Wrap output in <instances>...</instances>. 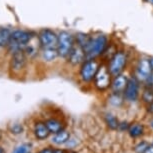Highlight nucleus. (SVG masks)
Returning <instances> with one entry per match:
<instances>
[{"instance_id": "1", "label": "nucleus", "mask_w": 153, "mask_h": 153, "mask_svg": "<svg viewBox=\"0 0 153 153\" xmlns=\"http://www.w3.org/2000/svg\"><path fill=\"white\" fill-rule=\"evenodd\" d=\"M31 38H32V35H31L30 32L25 30L16 29L11 33V39L7 47L10 52L14 53L19 49L24 48L25 45L30 41Z\"/></svg>"}, {"instance_id": "2", "label": "nucleus", "mask_w": 153, "mask_h": 153, "mask_svg": "<svg viewBox=\"0 0 153 153\" xmlns=\"http://www.w3.org/2000/svg\"><path fill=\"white\" fill-rule=\"evenodd\" d=\"M107 46V38L104 35H98L92 39H89L87 44L85 45L84 51L86 53V56L94 58L101 53L104 52Z\"/></svg>"}, {"instance_id": "3", "label": "nucleus", "mask_w": 153, "mask_h": 153, "mask_svg": "<svg viewBox=\"0 0 153 153\" xmlns=\"http://www.w3.org/2000/svg\"><path fill=\"white\" fill-rule=\"evenodd\" d=\"M111 76L112 75L109 72V69L105 67L104 65H101L93 79L95 88L99 91H105L108 88H110L112 83Z\"/></svg>"}, {"instance_id": "4", "label": "nucleus", "mask_w": 153, "mask_h": 153, "mask_svg": "<svg viewBox=\"0 0 153 153\" xmlns=\"http://www.w3.org/2000/svg\"><path fill=\"white\" fill-rule=\"evenodd\" d=\"M74 46L73 37L70 33L62 31L58 35V43H57V51L58 55L61 57H67L70 54Z\"/></svg>"}, {"instance_id": "5", "label": "nucleus", "mask_w": 153, "mask_h": 153, "mask_svg": "<svg viewBox=\"0 0 153 153\" xmlns=\"http://www.w3.org/2000/svg\"><path fill=\"white\" fill-rule=\"evenodd\" d=\"M99 67L100 65L97 60L89 59L87 61H85L83 63L81 69H80V77H81L82 81L84 82L92 81L94 79Z\"/></svg>"}, {"instance_id": "6", "label": "nucleus", "mask_w": 153, "mask_h": 153, "mask_svg": "<svg viewBox=\"0 0 153 153\" xmlns=\"http://www.w3.org/2000/svg\"><path fill=\"white\" fill-rule=\"evenodd\" d=\"M123 96L125 100L129 102H134L139 97V81L136 77H131L128 79L127 85L123 91Z\"/></svg>"}, {"instance_id": "7", "label": "nucleus", "mask_w": 153, "mask_h": 153, "mask_svg": "<svg viewBox=\"0 0 153 153\" xmlns=\"http://www.w3.org/2000/svg\"><path fill=\"white\" fill-rule=\"evenodd\" d=\"M126 64V55L123 52H116L112 57L109 63V72L112 76H117L123 71L124 66Z\"/></svg>"}, {"instance_id": "8", "label": "nucleus", "mask_w": 153, "mask_h": 153, "mask_svg": "<svg viewBox=\"0 0 153 153\" xmlns=\"http://www.w3.org/2000/svg\"><path fill=\"white\" fill-rule=\"evenodd\" d=\"M39 41L40 45L43 48H57L58 43V36L53 31L49 29H44L39 33Z\"/></svg>"}, {"instance_id": "9", "label": "nucleus", "mask_w": 153, "mask_h": 153, "mask_svg": "<svg viewBox=\"0 0 153 153\" xmlns=\"http://www.w3.org/2000/svg\"><path fill=\"white\" fill-rule=\"evenodd\" d=\"M26 65V54L24 52V49H19L12 53V57L10 60V68L11 70L18 72L21 71Z\"/></svg>"}, {"instance_id": "10", "label": "nucleus", "mask_w": 153, "mask_h": 153, "mask_svg": "<svg viewBox=\"0 0 153 153\" xmlns=\"http://www.w3.org/2000/svg\"><path fill=\"white\" fill-rule=\"evenodd\" d=\"M69 62L73 65L80 64L81 62L84 61V58L86 57V53L84 51V48L81 45L77 43V45L73 46L70 54H69Z\"/></svg>"}, {"instance_id": "11", "label": "nucleus", "mask_w": 153, "mask_h": 153, "mask_svg": "<svg viewBox=\"0 0 153 153\" xmlns=\"http://www.w3.org/2000/svg\"><path fill=\"white\" fill-rule=\"evenodd\" d=\"M128 136L133 140H137L142 138L145 135V126L140 122H133L130 123L129 128L127 130Z\"/></svg>"}, {"instance_id": "12", "label": "nucleus", "mask_w": 153, "mask_h": 153, "mask_svg": "<svg viewBox=\"0 0 153 153\" xmlns=\"http://www.w3.org/2000/svg\"><path fill=\"white\" fill-rule=\"evenodd\" d=\"M151 72H152V68H151V66H150L149 60L148 59L140 60L137 65V69H136L138 78L141 80H146Z\"/></svg>"}, {"instance_id": "13", "label": "nucleus", "mask_w": 153, "mask_h": 153, "mask_svg": "<svg viewBox=\"0 0 153 153\" xmlns=\"http://www.w3.org/2000/svg\"><path fill=\"white\" fill-rule=\"evenodd\" d=\"M50 130L44 122H37L34 126V135L38 140H45L50 135Z\"/></svg>"}, {"instance_id": "14", "label": "nucleus", "mask_w": 153, "mask_h": 153, "mask_svg": "<svg viewBox=\"0 0 153 153\" xmlns=\"http://www.w3.org/2000/svg\"><path fill=\"white\" fill-rule=\"evenodd\" d=\"M127 82H128V79H127L126 76L124 75H117V76L114 77L113 81L111 83V89L112 91L114 92H122L124 91L125 89L126 85H127Z\"/></svg>"}, {"instance_id": "15", "label": "nucleus", "mask_w": 153, "mask_h": 153, "mask_svg": "<svg viewBox=\"0 0 153 153\" xmlns=\"http://www.w3.org/2000/svg\"><path fill=\"white\" fill-rule=\"evenodd\" d=\"M70 138H71L70 132L63 129V130L54 134L53 137L51 138V141H52V143L55 144V145L61 146V145H64V144L67 143Z\"/></svg>"}, {"instance_id": "16", "label": "nucleus", "mask_w": 153, "mask_h": 153, "mask_svg": "<svg viewBox=\"0 0 153 153\" xmlns=\"http://www.w3.org/2000/svg\"><path fill=\"white\" fill-rule=\"evenodd\" d=\"M103 119H104V122L109 130H111V131L118 130L120 121L118 120V118L115 116L114 114L110 113V112H107V113H105L103 115Z\"/></svg>"}, {"instance_id": "17", "label": "nucleus", "mask_w": 153, "mask_h": 153, "mask_svg": "<svg viewBox=\"0 0 153 153\" xmlns=\"http://www.w3.org/2000/svg\"><path fill=\"white\" fill-rule=\"evenodd\" d=\"M45 123H46V125H47L48 129L50 130V132L53 134H55L57 132H59L64 129L63 123L61 121L55 119V118H50V119H48Z\"/></svg>"}, {"instance_id": "18", "label": "nucleus", "mask_w": 153, "mask_h": 153, "mask_svg": "<svg viewBox=\"0 0 153 153\" xmlns=\"http://www.w3.org/2000/svg\"><path fill=\"white\" fill-rule=\"evenodd\" d=\"M124 100H125V98L121 94V92L112 91V93L110 94V96L108 98L109 104L114 106V107H120V106L123 104Z\"/></svg>"}, {"instance_id": "19", "label": "nucleus", "mask_w": 153, "mask_h": 153, "mask_svg": "<svg viewBox=\"0 0 153 153\" xmlns=\"http://www.w3.org/2000/svg\"><path fill=\"white\" fill-rule=\"evenodd\" d=\"M34 41V36H32V38L30 39V41L27 43L26 45H25L24 47V52L26 54L27 56L29 57H34L37 54V51H38V48H39V45L40 42H38L36 44V43H33Z\"/></svg>"}, {"instance_id": "20", "label": "nucleus", "mask_w": 153, "mask_h": 153, "mask_svg": "<svg viewBox=\"0 0 153 153\" xmlns=\"http://www.w3.org/2000/svg\"><path fill=\"white\" fill-rule=\"evenodd\" d=\"M11 31L8 28L0 27V47L8 46L11 39Z\"/></svg>"}, {"instance_id": "21", "label": "nucleus", "mask_w": 153, "mask_h": 153, "mask_svg": "<svg viewBox=\"0 0 153 153\" xmlns=\"http://www.w3.org/2000/svg\"><path fill=\"white\" fill-rule=\"evenodd\" d=\"M58 55L57 48H44L42 52V57L45 61H53Z\"/></svg>"}, {"instance_id": "22", "label": "nucleus", "mask_w": 153, "mask_h": 153, "mask_svg": "<svg viewBox=\"0 0 153 153\" xmlns=\"http://www.w3.org/2000/svg\"><path fill=\"white\" fill-rule=\"evenodd\" d=\"M150 143L146 140H138V142L135 143L133 146V152L134 153H145L146 149L148 148Z\"/></svg>"}, {"instance_id": "23", "label": "nucleus", "mask_w": 153, "mask_h": 153, "mask_svg": "<svg viewBox=\"0 0 153 153\" xmlns=\"http://www.w3.org/2000/svg\"><path fill=\"white\" fill-rule=\"evenodd\" d=\"M141 97H142L143 102H145L146 104H150V103H152L153 102V90L150 87L144 88Z\"/></svg>"}, {"instance_id": "24", "label": "nucleus", "mask_w": 153, "mask_h": 153, "mask_svg": "<svg viewBox=\"0 0 153 153\" xmlns=\"http://www.w3.org/2000/svg\"><path fill=\"white\" fill-rule=\"evenodd\" d=\"M30 149H31L30 144L25 143V144H21V145H19L18 147H16V148L14 149L13 153H29Z\"/></svg>"}, {"instance_id": "25", "label": "nucleus", "mask_w": 153, "mask_h": 153, "mask_svg": "<svg viewBox=\"0 0 153 153\" xmlns=\"http://www.w3.org/2000/svg\"><path fill=\"white\" fill-rule=\"evenodd\" d=\"M129 124L127 121H122V122H120L119 123V127H118V130L121 131V132H125L128 130V128H129Z\"/></svg>"}, {"instance_id": "26", "label": "nucleus", "mask_w": 153, "mask_h": 153, "mask_svg": "<svg viewBox=\"0 0 153 153\" xmlns=\"http://www.w3.org/2000/svg\"><path fill=\"white\" fill-rule=\"evenodd\" d=\"M23 131V128L20 124H14L13 127H12V132L13 133H16V134H19V133H22Z\"/></svg>"}, {"instance_id": "27", "label": "nucleus", "mask_w": 153, "mask_h": 153, "mask_svg": "<svg viewBox=\"0 0 153 153\" xmlns=\"http://www.w3.org/2000/svg\"><path fill=\"white\" fill-rule=\"evenodd\" d=\"M54 150L55 148H53V147H45L42 150H40L38 153H54Z\"/></svg>"}, {"instance_id": "28", "label": "nucleus", "mask_w": 153, "mask_h": 153, "mask_svg": "<svg viewBox=\"0 0 153 153\" xmlns=\"http://www.w3.org/2000/svg\"><path fill=\"white\" fill-rule=\"evenodd\" d=\"M145 81L148 83L149 86H152L153 85V70H152V72L150 73V75L148 76V78H147Z\"/></svg>"}, {"instance_id": "29", "label": "nucleus", "mask_w": 153, "mask_h": 153, "mask_svg": "<svg viewBox=\"0 0 153 153\" xmlns=\"http://www.w3.org/2000/svg\"><path fill=\"white\" fill-rule=\"evenodd\" d=\"M147 112L153 116V102L150 103V104H147Z\"/></svg>"}, {"instance_id": "30", "label": "nucleus", "mask_w": 153, "mask_h": 153, "mask_svg": "<svg viewBox=\"0 0 153 153\" xmlns=\"http://www.w3.org/2000/svg\"><path fill=\"white\" fill-rule=\"evenodd\" d=\"M145 153H153V145L151 143H150V145L148 146V148L146 149Z\"/></svg>"}, {"instance_id": "31", "label": "nucleus", "mask_w": 153, "mask_h": 153, "mask_svg": "<svg viewBox=\"0 0 153 153\" xmlns=\"http://www.w3.org/2000/svg\"><path fill=\"white\" fill-rule=\"evenodd\" d=\"M68 151L67 150H64V149H56L54 150V153H67Z\"/></svg>"}, {"instance_id": "32", "label": "nucleus", "mask_w": 153, "mask_h": 153, "mask_svg": "<svg viewBox=\"0 0 153 153\" xmlns=\"http://www.w3.org/2000/svg\"><path fill=\"white\" fill-rule=\"evenodd\" d=\"M149 127L153 130V117L149 120Z\"/></svg>"}, {"instance_id": "33", "label": "nucleus", "mask_w": 153, "mask_h": 153, "mask_svg": "<svg viewBox=\"0 0 153 153\" xmlns=\"http://www.w3.org/2000/svg\"><path fill=\"white\" fill-rule=\"evenodd\" d=\"M149 62H150V66H151V68H152V70H153V58L150 59Z\"/></svg>"}, {"instance_id": "34", "label": "nucleus", "mask_w": 153, "mask_h": 153, "mask_svg": "<svg viewBox=\"0 0 153 153\" xmlns=\"http://www.w3.org/2000/svg\"><path fill=\"white\" fill-rule=\"evenodd\" d=\"M0 153H5V151H4V149L2 148V147H0Z\"/></svg>"}, {"instance_id": "35", "label": "nucleus", "mask_w": 153, "mask_h": 153, "mask_svg": "<svg viewBox=\"0 0 153 153\" xmlns=\"http://www.w3.org/2000/svg\"><path fill=\"white\" fill-rule=\"evenodd\" d=\"M67 153H78V152H76V151H74V150H70V151H68Z\"/></svg>"}, {"instance_id": "36", "label": "nucleus", "mask_w": 153, "mask_h": 153, "mask_svg": "<svg viewBox=\"0 0 153 153\" xmlns=\"http://www.w3.org/2000/svg\"><path fill=\"white\" fill-rule=\"evenodd\" d=\"M151 144H152V145H153V140H152V142H151Z\"/></svg>"}, {"instance_id": "37", "label": "nucleus", "mask_w": 153, "mask_h": 153, "mask_svg": "<svg viewBox=\"0 0 153 153\" xmlns=\"http://www.w3.org/2000/svg\"><path fill=\"white\" fill-rule=\"evenodd\" d=\"M29 153H30V152H29Z\"/></svg>"}]
</instances>
